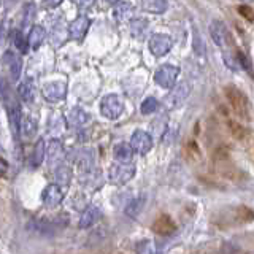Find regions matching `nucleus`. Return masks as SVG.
I'll list each match as a JSON object with an SVG mask.
<instances>
[{
	"instance_id": "nucleus-17",
	"label": "nucleus",
	"mask_w": 254,
	"mask_h": 254,
	"mask_svg": "<svg viewBox=\"0 0 254 254\" xmlns=\"http://www.w3.org/2000/svg\"><path fill=\"white\" fill-rule=\"evenodd\" d=\"M46 153H48V162H50V165H62L65 153H64V146L59 140L53 138L50 141V148H48Z\"/></svg>"
},
{
	"instance_id": "nucleus-13",
	"label": "nucleus",
	"mask_w": 254,
	"mask_h": 254,
	"mask_svg": "<svg viewBox=\"0 0 254 254\" xmlns=\"http://www.w3.org/2000/svg\"><path fill=\"white\" fill-rule=\"evenodd\" d=\"M42 200L48 208H54V206H58L64 200V189L59 185H56V183L48 185L42 194Z\"/></svg>"
},
{
	"instance_id": "nucleus-30",
	"label": "nucleus",
	"mask_w": 254,
	"mask_h": 254,
	"mask_svg": "<svg viewBox=\"0 0 254 254\" xmlns=\"http://www.w3.org/2000/svg\"><path fill=\"white\" fill-rule=\"evenodd\" d=\"M11 38H13V43L16 46V50L21 51V53H27L29 40H26V37H24V34L21 30H13L11 32Z\"/></svg>"
},
{
	"instance_id": "nucleus-27",
	"label": "nucleus",
	"mask_w": 254,
	"mask_h": 254,
	"mask_svg": "<svg viewBox=\"0 0 254 254\" xmlns=\"http://www.w3.org/2000/svg\"><path fill=\"white\" fill-rule=\"evenodd\" d=\"M43 38H45V29L42 26H34L29 32V46L32 50H38V46L43 43Z\"/></svg>"
},
{
	"instance_id": "nucleus-36",
	"label": "nucleus",
	"mask_w": 254,
	"mask_h": 254,
	"mask_svg": "<svg viewBox=\"0 0 254 254\" xmlns=\"http://www.w3.org/2000/svg\"><path fill=\"white\" fill-rule=\"evenodd\" d=\"M34 16H35V6L32 3L26 5V8H24V24H29L34 19Z\"/></svg>"
},
{
	"instance_id": "nucleus-34",
	"label": "nucleus",
	"mask_w": 254,
	"mask_h": 254,
	"mask_svg": "<svg viewBox=\"0 0 254 254\" xmlns=\"http://www.w3.org/2000/svg\"><path fill=\"white\" fill-rule=\"evenodd\" d=\"M192 48H194V51H195V53H197L198 56L205 54V43H203V40L200 38V35H198V32H197V30H194Z\"/></svg>"
},
{
	"instance_id": "nucleus-8",
	"label": "nucleus",
	"mask_w": 254,
	"mask_h": 254,
	"mask_svg": "<svg viewBox=\"0 0 254 254\" xmlns=\"http://www.w3.org/2000/svg\"><path fill=\"white\" fill-rule=\"evenodd\" d=\"M189 94H190V84H189V81L178 83V86H175L173 89L170 91V94L165 97V107L169 108V110L178 107L180 103H183L188 99Z\"/></svg>"
},
{
	"instance_id": "nucleus-25",
	"label": "nucleus",
	"mask_w": 254,
	"mask_h": 254,
	"mask_svg": "<svg viewBox=\"0 0 254 254\" xmlns=\"http://www.w3.org/2000/svg\"><path fill=\"white\" fill-rule=\"evenodd\" d=\"M45 154H46L45 141H43V138H38V141L35 143V146H34V151H32V154H30L29 164H30L32 167H38L40 164L43 162Z\"/></svg>"
},
{
	"instance_id": "nucleus-37",
	"label": "nucleus",
	"mask_w": 254,
	"mask_h": 254,
	"mask_svg": "<svg viewBox=\"0 0 254 254\" xmlns=\"http://www.w3.org/2000/svg\"><path fill=\"white\" fill-rule=\"evenodd\" d=\"M238 11H240V14L245 16L246 19L254 21V10L250 5H240V6H238Z\"/></svg>"
},
{
	"instance_id": "nucleus-31",
	"label": "nucleus",
	"mask_w": 254,
	"mask_h": 254,
	"mask_svg": "<svg viewBox=\"0 0 254 254\" xmlns=\"http://www.w3.org/2000/svg\"><path fill=\"white\" fill-rule=\"evenodd\" d=\"M141 206H143V198H140V197L132 198V200L126 206V214H127V216H130V218H137L140 210H141Z\"/></svg>"
},
{
	"instance_id": "nucleus-4",
	"label": "nucleus",
	"mask_w": 254,
	"mask_h": 254,
	"mask_svg": "<svg viewBox=\"0 0 254 254\" xmlns=\"http://www.w3.org/2000/svg\"><path fill=\"white\" fill-rule=\"evenodd\" d=\"M68 226V214L59 213L51 218H40L30 222V227L40 234H54Z\"/></svg>"
},
{
	"instance_id": "nucleus-26",
	"label": "nucleus",
	"mask_w": 254,
	"mask_h": 254,
	"mask_svg": "<svg viewBox=\"0 0 254 254\" xmlns=\"http://www.w3.org/2000/svg\"><path fill=\"white\" fill-rule=\"evenodd\" d=\"M185 154L188 157V161L190 162H200L202 161V151L198 148L195 140H188L185 145Z\"/></svg>"
},
{
	"instance_id": "nucleus-15",
	"label": "nucleus",
	"mask_w": 254,
	"mask_h": 254,
	"mask_svg": "<svg viewBox=\"0 0 254 254\" xmlns=\"http://www.w3.org/2000/svg\"><path fill=\"white\" fill-rule=\"evenodd\" d=\"M3 64L6 68L10 70V75L13 78V81H16L21 76V70H22V59L21 56H18L14 51H5L3 53Z\"/></svg>"
},
{
	"instance_id": "nucleus-23",
	"label": "nucleus",
	"mask_w": 254,
	"mask_h": 254,
	"mask_svg": "<svg viewBox=\"0 0 254 254\" xmlns=\"http://www.w3.org/2000/svg\"><path fill=\"white\" fill-rule=\"evenodd\" d=\"M54 178H56V185H59L62 189L67 188L71 181V169L65 164L59 165L54 172Z\"/></svg>"
},
{
	"instance_id": "nucleus-35",
	"label": "nucleus",
	"mask_w": 254,
	"mask_h": 254,
	"mask_svg": "<svg viewBox=\"0 0 254 254\" xmlns=\"http://www.w3.org/2000/svg\"><path fill=\"white\" fill-rule=\"evenodd\" d=\"M21 132H22L24 135H32V133L35 132V123H34V121H30L29 118H26V119L22 118Z\"/></svg>"
},
{
	"instance_id": "nucleus-9",
	"label": "nucleus",
	"mask_w": 254,
	"mask_h": 254,
	"mask_svg": "<svg viewBox=\"0 0 254 254\" xmlns=\"http://www.w3.org/2000/svg\"><path fill=\"white\" fill-rule=\"evenodd\" d=\"M172 46H173V40L165 34H153L149 37V51L154 56H157V58L165 56L172 50Z\"/></svg>"
},
{
	"instance_id": "nucleus-20",
	"label": "nucleus",
	"mask_w": 254,
	"mask_h": 254,
	"mask_svg": "<svg viewBox=\"0 0 254 254\" xmlns=\"http://www.w3.org/2000/svg\"><path fill=\"white\" fill-rule=\"evenodd\" d=\"M149 32V22L145 18H135L130 21V34L133 38L143 40Z\"/></svg>"
},
{
	"instance_id": "nucleus-29",
	"label": "nucleus",
	"mask_w": 254,
	"mask_h": 254,
	"mask_svg": "<svg viewBox=\"0 0 254 254\" xmlns=\"http://www.w3.org/2000/svg\"><path fill=\"white\" fill-rule=\"evenodd\" d=\"M19 95L24 102H34V95H35V89H34V84H32V79H26L24 83L19 84Z\"/></svg>"
},
{
	"instance_id": "nucleus-24",
	"label": "nucleus",
	"mask_w": 254,
	"mask_h": 254,
	"mask_svg": "<svg viewBox=\"0 0 254 254\" xmlns=\"http://www.w3.org/2000/svg\"><path fill=\"white\" fill-rule=\"evenodd\" d=\"M133 13V5L129 2H119L113 8V16L118 21H127L132 18Z\"/></svg>"
},
{
	"instance_id": "nucleus-2",
	"label": "nucleus",
	"mask_w": 254,
	"mask_h": 254,
	"mask_svg": "<svg viewBox=\"0 0 254 254\" xmlns=\"http://www.w3.org/2000/svg\"><path fill=\"white\" fill-rule=\"evenodd\" d=\"M213 165H214V170L218 172V175H221L222 178L226 180H240L242 173L238 172V169L234 165V162L230 161V154H229V149L221 146L214 151L213 154Z\"/></svg>"
},
{
	"instance_id": "nucleus-3",
	"label": "nucleus",
	"mask_w": 254,
	"mask_h": 254,
	"mask_svg": "<svg viewBox=\"0 0 254 254\" xmlns=\"http://www.w3.org/2000/svg\"><path fill=\"white\" fill-rule=\"evenodd\" d=\"M224 94H226L230 107H232V110L235 111V113L242 119L250 121V119H251V107H250L248 97H246V95L235 86H226L224 87Z\"/></svg>"
},
{
	"instance_id": "nucleus-18",
	"label": "nucleus",
	"mask_w": 254,
	"mask_h": 254,
	"mask_svg": "<svg viewBox=\"0 0 254 254\" xmlns=\"http://www.w3.org/2000/svg\"><path fill=\"white\" fill-rule=\"evenodd\" d=\"M100 210L97 208L95 205H89L87 208L83 211V214H81V218H79V229H89V227H92L95 222L99 221V218H100Z\"/></svg>"
},
{
	"instance_id": "nucleus-12",
	"label": "nucleus",
	"mask_w": 254,
	"mask_h": 254,
	"mask_svg": "<svg viewBox=\"0 0 254 254\" xmlns=\"http://www.w3.org/2000/svg\"><path fill=\"white\" fill-rule=\"evenodd\" d=\"M89 26H91V19L87 18V16H84V14L78 16V18L71 21L70 26H68V35H70V38L81 42V40L86 37L87 30H89Z\"/></svg>"
},
{
	"instance_id": "nucleus-22",
	"label": "nucleus",
	"mask_w": 254,
	"mask_h": 254,
	"mask_svg": "<svg viewBox=\"0 0 254 254\" xmlns=\"http://www.w3.org/2000/svg\"><path fill=\"white\" fill-rule=\"evenodd\" d=\"M113 154H115V159L118 162H124V164H129L132 161V156H133V149L130 145H127V143H118L113 149Z\"/></svg>"
},
{
	"instance_id": "nucleus-19",
	"label": "nucleus",
	"mask_w": 254,
	"mask_h": 254,
	"mask_svg": "<svg viewBox=\"0 0 254 254\" xmlns=\"http://www.w3.org/2000/svg\"><path fill=\"white\" fill-rule=\"evenodd\" d=\"M87 121H89V115H87L86 111L83 108H79V107H73L67 115V124L70 127L84 126Z\"/></svg>"
},
{
	"instance_id": "nucleus-7",
	"label": "nucleus",
	"mask_w": 254,
	"mask_h": 254,
	"mask_svg": "<svg viewBox=\"0 0 254 254\" xmlns=\"http://www.w3.org/2000/svg\"><path fill=\"white\" fill-rule=\"evenodd\" d=\"M135 175V165L132 162H116L111 165L110 169V181L113 185H126L127 181H130Z\"/></svg>"
},
{
	"instance_id": "nucleus-1",
	"label": "nucleus",
	"mask_w": 254,
	"mask_h": 254,
	"mask_svg": "<svg viewBox=\"0 0 254 254\" xmlns=\"http://www.w3.org/2000/svg\"><path fill=\"white\" fill-rule=\"evenodd\" d=\"M253 219H254V211L251 208H248L246 205H235V206H227V208H222L218 213H214L213 224H216L219 229H227V227L246 224V222H251Z\"/></svg>"
},
{
	"instance_id": "nucleus-6",
	"label": "nucleus",
	"mask_w": 254,
	"mask_h": 254,
	"mask_svg": "<svg viewBox=\"0 0 254 254\" xmlns=\"http://www.w3.org/2000/svg\"><path fill=\"white\" fill-rule=\"evenodd\" d=\"M124 110L123 100L116 94H108L100 102V113L107 119H118Z\"/></svg>"
},
{
	"instance_id": "nucleus-11",
	"label": "nucleus",
	"mask_w": 254,
	"mask_h": 254,
	"mask_svg": "<svg viewBox=\"0 0 254 254\" xmlns=\"http://www.w3.org/2000/svg\"><path fill=\"white\" fill-rule=\"evenodd\" d=\"M130 146L135 153L138 154H146L153 148V137L145 132V130H135L130 137Z\"/></svg>"
},
{
	"instance_id": "nucleus-32",
	"label": "nucleus",
	"mask_w": 254,
	"mask_h": 254,
	"mask_svg": "<svg viewBox=\"0 0 254 254\" xmlns=\"http://www.w3.org/2000/svg\"><path fill=\"white\" fill-rule=\"evenodd\" d=\"M157 107H159V102L154 97H146L145 100L141 102L140 110H141L143 115H153L154 111L157 110Z\"/></svg>"
},
{
	"instance_id": "nucleus-21",
	"label": "nucleus",
	"mask_w": 254,
	"mask_h": 254,
	"mask_svg": "<svg viewBox=\"0 0 254 254\" xmlns=\"http://www.w3.org/2000/svg\"><path fill=\"white\" fill-rule=\"evenodd\" d=\"M75 164L76 167L81 172H91L92 170V165H94V156L91 151H87V149H83V151H79V153L76 154L75 157Z\"/></svg>"
},
{
	"instance_id": "nucleus-16",
	"label": "nucleus",
	"mask_w": 254,
	"mask_h": 254,
	"mask_svg": "<svg viewBox=\"0 0 254 254\" xmlns=\"http://www.w3.org/2000/svg\"><path fill=\"white\" fill-rule=\"evenodd\" d=\"M151 229L159 235H172L177 230V224H175L169 214H159L157 219L153 222V226H151Z\"/></svg>"
},
{
	"instance_id": "nucleus-10",
	"label": "nucleus",
	"mask_w": 254,
	"mask_h": 254,
	"mask_svg": "<svg viewBox=\"0 0 254 254\" xmlns=\"http://www.w3.org/2000/svg\"><path fill=\"white\" fill-rule=\"evenodd\" d=\"M43 97L51 102H61L65 99V94H67V83L65 81H51V83H46L42 89Z\"/></svg>"
},
{
	"instance_id": "nucleus-33",
	"label": "nucleus",
	"mask_w": 254,
	"mask_h": 254,
	"mask_svg": "<svg viewBox=\"0 0 254 254\" xmlns=\"http://www.w3.org/2000/svg\"><path fill=\"white\" fill-rule=\"evenodd\" d=\"M137 254H154V245L151 240H141L135 246Z\"/></svg>"
},
{
	"instance_id": "nucleus-5",
	"label": "nucleus",
	"mask_w": 254,
	"mask_h": 254,
	"mask_svg": "<svg viewBox=\"0 0 254 254\" xmlns=\"http://www.w3.org/2000/svg\"><path fill=\"white\" fill-rule=\"evenodd\" d=\"M180 75V67L177 65H170V64H165V65L159 67L154 73V81L164 87V89H173L175 83H177Z\"/></svg>"
},
{
	"instance_id": "nucleus-14",
	"label": "nucleus",
	"mask_w": 254,
	"mask_h": 254,
	"mask_svg": "<svg viewBox=\"0 0 254 254\" xmlns=\"http://www.w3.org/2000/svg\"><path fill=\"white\" fill-rule=\"evenodd\" d=\"M210 34H211L213 42L216 43L218 46L224 48L230 42V35H229L227 26L222 21H219V19L211 21V24H210Z\"/></svg>"
},
{
	"instance_id": "nucleus-38",
	"label": "nucleus",
	"mask_w": 254,
	"mask_h": 254,
	"mask_svg": "<svg viewBox=\"0 0 254 254\" xmlns=\"http://www.w3.org/2000/svg\"><path fill=\"white\" fill-rule=\"evenodd\" d=\"M229 126H230V130H232V133L235 135L237 138H243L245 137V129H243V127H240L237 123H232V121H229Z\"/></svg>"
},
{
	"instance_id": "nucleus-28",
	"label": "nucleus",
	"mask_w": 254,
	"mask_h": 254,
	"mask_svg": "<svg viewBox=\"0 0 254 254\" xmlns=\"http://www.w3.org/2000/svg\"><path fill=\"white\" fill-rule=\"evenodd\" d=\"M141 8L148 13L162 14L167 10V2H164V0H146V2L141 3Z\"/></svg>"
}]
</instances>
